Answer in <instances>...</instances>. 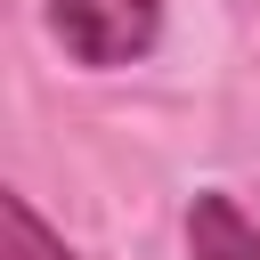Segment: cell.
Here are the masks:
<instances>
[{
	"instance_id": "6da1fadb",
	"label": "cell",
	"mask_w": 260,
	"mask_h": 260,
	"mask_svg": "<svg viewBox=\"0 0 260 260\" xmlns=\"http://www.w3.org/2000/svg\"><path fill=\"white\" fill-rule=\"evenodd\" d=\"M49 32L65 41L73 65H138L162 41V0H49Z\"/></svg>"
},
{
	"instance_id": "7a4b0ae2",
	"label": "cell",
	"mask_w": 260,
	"mask_h": 260,
	"mask_svg": "<svg viewBox=\"0 0 260 260\" xmlns=\"http://www.w3.org/2000/svg\"><path fill=\"white\" fill-rule=\"evenodd\" d=\"M187 260H260V219L236 195L203 187L187 203Z\"/></svg>"
},
{
	"instance_id": "3957f363",
	"label": "cell",
	"mask_w": 260,
	"mask_h": 260,
	"mask_svg": "<svg viewBox=\"0 0 260 260\" xmlns=\"http://www.w3.org/2000/svg\"><path fill=\"white\" fill-rule=\"evenodd\" d=\"M0 260H73V252L24 195H0Z\"/></svg>"
}]
</instances>
